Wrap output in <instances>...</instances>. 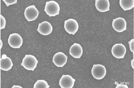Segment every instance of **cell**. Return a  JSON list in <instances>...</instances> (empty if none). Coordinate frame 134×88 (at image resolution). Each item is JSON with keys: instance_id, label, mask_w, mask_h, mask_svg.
<instances>
[{"instance_id": "cell-1", "label": "cell", "mask_w": 134, "mask_h": 88, "mask_svg": "<svg viewBox=\"0 0 134 88\" xmlns=\"http://www.w3.org/2000/svg\"><path fill=\"white\" fill-rule=\"evenodd\" d=\"M38 62L35 56L32 55H26L21 65L26 69L33 71L37 67Z\"/></svg>"}, {"instance_id": "cell-2", "label": "cell", "mask_w": 134, "mask_h": 88, "mask_svg": "<svg viewBox=\"0 0 134 88\" xmlns=\"http://www.w3.org/2000/svg\"><path fill=\"white\" fill-rule=\"evenodd\" d=\"M44 11L49 16H54L59 15L60 7L59 4L54 1L47 2Z\"/></svg>"}, {"instance_id": "cell-3", "label": "cell", "mask_w": 134, "mask_h": 88, "mask_svg": "<svg viewBox=\"0 0 134 88\" xmlns=\"http://www.w3.org/2000/svg\"><path fill=\"white\" fill-rule=\"evenodd\" d=\"M106 73L104 66L100 64H94L92 70V73L93 77L98 80L103 79Z\"/></svg>"}, {"instance_id": "cell-4", "label": "cell", "mask_w": 134, "mask_h": 88, "mask_svg": "<svg viewBox=\"0 0 134 88\" xmlns=\"http://www.w3.org/2000/svg\"><path fill=\"white\" fill-rule=\"evenodd\" d=\"M113 56L118 59L123 58L126 52L125 46L122 44H116L113 46L111 50Z\"/></svg>"}, {"instance_id": "cell-5", "label": "cell", "mask_w": 134, "mask_h": 88, "mask_svg": "<svg viewBox=\"0 0 134 88\" xmlns=\"http://www.w3.org/2000/svg\"><path fill=\"white\" fill-rule=\"evenodd\" d=\"M64 27L69 34L74 35L79 29V25L75 20L70 19L65 21Z\"/></svg>"}, {"instance_id": "cell-6", "label": "cell", "mask_w": 134, "mask_h": 88, "mask_svg": "<svg viewBox=\"0 0 134 88\" xmlns=\"http://www.w3.org/2000/svg\"><path fill=\"white\" fill-rule=\"evenodd\" d=\"M8 43L11 47L15 49H19L23 44V40L19 34L13 33L9 36Z\"/></svg>"}, {"instance_id": "cell-7", "label": "cell", "mask_w": 134, "mask_h": 88, "mask_svg": "<svg viewBox=\"0 0 134 88\" xmlns=\"http://www.w3.org/2000/svg\"><path fill=\"white\" fill-rule=\"evenodd\" d=\"M39 14L38 11L34 5L27 7L24 13L26 19L29 21L35 20L38 17Z\"/></svg>"}, {"instance_id": "cell-8", "label": "cell", "mask_w": 134, "mask_h": 88, "mask_svg": "<svg viewBox=\"0 0 134 88\" xmlns=\"http://www.w3.org/2000/svg\"><path fill=\"white\" fill-rule=\"evenodd\" d=\"M112 26L115 30L121 32L126 30L127 23L123 18L118 17L113 20Z\"/></svg>"}, {"instance_id": "cell-9", "label": "cell", "mask_w": 134, "mask_h": 88, "mask_svg": "<svg viewBox=\"0 0 134 88\" xmlns=\"http://www.w3.org/2000/svg\"><path fill=\"white\" fill-rule=\"evenodd\" d=\"M68 58V56L64 53L59 52L54 55L53 62L57 67H62L66 63Z\"/></svg>"}, {"instance_id": "cell-10", "label": "cell", "mask_w": 134, "mask_h": 88, "mask_svg": "<svg viewBox=\"0 0 134 88\" xmlns=\"http://www.w3.org/2000/svg\"><path fill=\"white\" fill-rule=\"evenodd\" d=\"M75 80L69 75H63L59 81V85L62 88H72Z\"/></svg>"}, {"instance_id": "cell-11", "label": "cell", "mask_w": 134, "mask_h": 88, "mask_svg": "<svg viewBox=\"0 0 134 88\" xmlns=\"http://www.w3.org/2000/svg\"><path fill=\"white\" fill-rule=\"evenodd\" d=\"M37 31L43 36H48L51 33L53 27L51 24L47 21H44L38 25Z\"/></svg>"}, {"instance_id": "cell-12", "label": "cell", "mask_w": 134, "mask_h": 88, "mask_svg": "<svg viewBox=\"0 0 134 88\" xmlns=\"http://www.w3.org/2000/svg\"><path fill=\"white\" fill-rule=\"evenodd\" d=\"M83 50L79 44L74 43L70 47V53L71 56L76 58H80L82 55Z\"/></svg>"}, {"instance_id": "cell-13", "label": "cell", "mask_w": 134, "mask_h": 88, "mask_svg": "<svg viewBox=\"0 0 134 88\" xmlns=\"http://www.w3.org/2000/svg\"><path fill=\"white\" fill-rule=\"evenodd\" d=\"M13 66L12 60L6 55L3 54L1 59V69L3 71H8L12 69Z\"/></svg>"}, {"instance_id": "cell-14", "label": "cell", "mask_w": 134, "mask_h": 88, "mask_svg": "<svg viewBox=\"0 0 134 88\" xmlns=\"http://www.w3.org/2000/svg\"><path fill=\"white\" fill-rule=\"evenodd\" d=\"M110 4L108 0H96L95 6L99 12H105L109 10Z\"/></svg>"}, {"instance_id": "cell-15", "label": "cell", "mask_w": 134, "mask_h": 88, "mask_svg": "<svg viewBox=\"0 0 134 88\" xmlns=\"http://www.w3.org/2000/svg\"><path fill=\"white\" fill-rule=\"evenodd\" d=\"M120 4L121 7L126 11L130 10L134 7V0H120Z\"/></svg>"}, {"instance_id": "cell-16", "label": "cell", "mask_w": 134, "mask_h": 88, "mask_svg": "<svg viewBox=\"0 0 134 88\" xmlns=\"http://www.w3.org/2000/svg\"><path fill=\"white\" fill-rule=\"evenodd\" d=\"M50 86L48 85L47 82L43 80H38L35 84L34 88H49Z\"/></svg>"}, {"instance_id": "cell-17", "label": "cell", "mask_w": 134, "mask_h": 88, "mask_svg": "<svg viewBox=\"0 0 134 88\" xmlns=\"http://www.w3.org/2000/svg\"><path fill=\"white\" fill-rule=\"evenodd\" d=\"M6 24L5 18L2 15H1V29H4Z\"/></svg>"}, {"instance_id": "cell-18", "label": "cell", "mask_w": 134, "mask_h": 88, "mask_svg": "<svg viewBox=\"0 0 134 88\" xmlns=\"http://www.w3.org/2000/svg\"><path fill=\"white\" fill-rule=\"evenodd\" d=\"M3 1L6 4L7 6L8 7L9 5H13L14 4H16L17 3V0H3Z\"/></svg>"}, {"instance_id": "cell-19", "label": "cell", "mask_w": 134, "mask_h": 88, "mask_svg": "<svg viewBox=\"0 0 134 88\" xmlns=\"http://www.w3.org/2000/svg\"><path fill=\"white\" fill-rule=\"evenodd\" d=\"M130 45V49L131 51L133 52L134 55V39H132L129 42Z\"/></svg>"}, {"instance_id": "cell-20", "label": "cell", "mask_w": 134, "mask_h": 88, "mask_svg": "<svg viewBox=\"0 0 134 88\" xmlns=\"http://www.w3.org/2000/svg\"><path fill=\"white\" fill-rule=\"evenodd\" d=\"M116 88H128V86L126 85L119 84L117 85L116 87Z\"/></svg>"}, {"instance_id": "cell-21", "label": "cell", "mask_w": 134, "mask_h": 88, "mask_svg": "<svg viewBox=\"0 0 134 88\" xmlns=\"http://www.w3.org/2000/svg\"><path fill=\"white\" fill-rule=\"evenodd\" d=\"M131 65L132 68L134 69V58L132 60H131Z\"/></svg>"}, {"instance_id": "cell-22", "label": "cell", "mask_w": 134, "mask_h": 88, "mask_svg": "<svg viewBox=\"0 0 134 88\" xmlns=\"http://www.w3.org/2000/svg\"><path fill=\"white\" fill-rule=\"evenodd\" d=\"M22 88V87L21 86H20L19 85H14L12 87V88Z\"/></svg>"}]
</instances>
